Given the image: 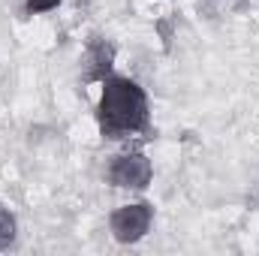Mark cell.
I'll list each match as a JSON object with an SVG mask.
<instances>
[{
  "mask_svg": "<svg viewBox=\"0 0 259 256\" xmlns=\"http://www.w3.org/2000/svg\"><path fill=\"white\" fill-rule=\"evenodd\" d=\"M154 178V166L142 151H130L112 160L109 166V181L121 190H145Z\"/></svg>",
  "mask_w": 259,
  "mask_h": 256,
  "instance_id": "cell-3",
  "label": "cell"
},
{
  "mask_svg": "<svg viewBox=\"0 0 259 256\" xmlns=\"http://www.w3.org/2000/svg\"><path fill=\"white\" fill-rule=\"evenodd\" d=\"M61 0H24V12L27 15H39V12H49V9H55Z\"/></svg>",
  "mask_w": 259,
  "mask_h": 256,
  "instance_id": "cell-6",
  "label": "cell"
},
{
  "mask_svg": "<svg viewBox=\"0 0 259 256\" xmlns=\"http://www.w3.org/2000/svg\"><path fill=\"white\" fill-rule=\"evenodd\" d=\"M15 235H18V223H15V214L0 202V250L12 247L15 244Z\"/></svg>",
  "mask_w": 259,
  "mask_h": 256,
  "instance_id": "cell-5",
  "label": "cell"
},
{
  "mask_svg": "<svg viewBox=\"0 0 259 256\" xmlns=\"http://www.w3.org/2000/svg\"><path fill=\"white\" fill-rule=\"evenodd\" d=\"M151 223H154V205L151 202H127V205L115 208L109 217V229H112L115 241H121V244L142 241L148 235Z\"/></svg>",
  "mask_w": 259,
  "mask_h": 256,
  "instance_id": "cell-2",
  "label": "cell"
},
{
  "mask_svg": "<svg viewBox=\"0 0 259 256\" xmlns=\"http://www.w3.org/2000/svg\"><path fill=\"white\" fill-rule=\"evenodd\" d=\"M97 124H100V133L109 139H127L136 133H145L151 124V106H148L145 88L127 75L103 78Z\"/></svg>",
  "mask_w": 259,
  "mask_h": 256,
  "instance_id": "cell-1",
  "label": "cell"
},
{
  "mask_svg": "<svg viewBox=\"0 0 259 256\" xmlns=\"http://www.w3.org/2000/svg\"><path fill=\"white\" fill-rule=\"evenodd\" d=\"M84 64H88V81H103L112 75L115 66V46L106 36H91L84 49Z\"/></svg>",
  "mask_w": 259,
  "mask_h": 256,
  "instance_id": "cell-4",
  "label": "cell"
}]
</instances>
